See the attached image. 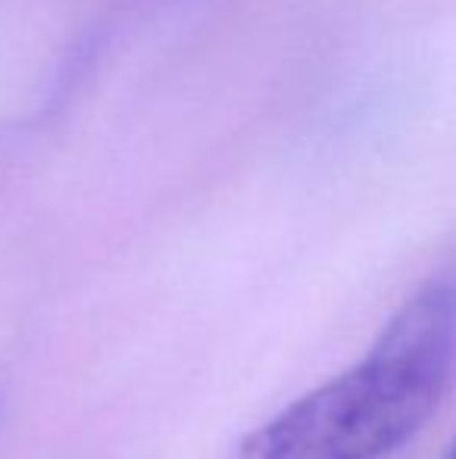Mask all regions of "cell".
Returning a JSON list of instances; mask_svg holds the SVG:
<instances>
[{"mask_svg": "<svg viewBox=\"0 0 456 459\" xmlns=\"http://www.w3.org/2000/svg\"><path fill=\"white\" fill-rule=\"evenodd\" d=\"M456 357V294L428 284L363 359L294 400L228 459H382L432 419Z\"/></svg>", "mask_w": 456, "mask_h": 459, "instance_id": "cell-1", "label": "cell"}, {"mask_svg": "<svg viewBox=\"0 0 456 459\" xmlns=\"http://www.w3.org/2000/svg\"><path fill=\"white\" fill-rule=\"evenodd\" d=\"M447 459H456V444H453V450H451V454H447Z\"/></svg>", "mask_w": 456, "mask_h": 459, "instance_id": "cell-2", "label": "cell"}]
</instances>
